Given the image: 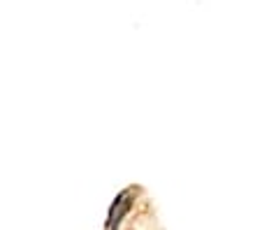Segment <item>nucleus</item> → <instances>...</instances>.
I'll return each mask as SVG.
<instances>
[{
    "label": "nucleus",
    "instance_id": "nucleus-1",
    "mask_svg": "<svg viewBox=\"0 0 262 230\" xmlns=\"http://www.w3.org/2000/svg\"><path fill=\"white\" fill-rule=\"evenodd\" d=\"M132 191L128 188V191H123L119 198H116V203L112 204V209H109V219H107V230H114L119 223H121V219L128 214V209H130L132 204Z\"/></svg>",
    "mask_w": 262,
    "mask_h": 230
}]
</instances>
